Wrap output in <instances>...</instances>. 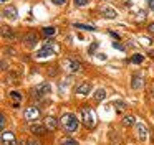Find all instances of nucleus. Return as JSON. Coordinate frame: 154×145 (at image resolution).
<instances>
[{"label":"nucleus","instance_id":"nucleus-1","mask_svg":"<svg viewBox=\"0 0 154 145\" xmlns=\"http://www.w3.org/2000/svg\"><path fill=\"white\" fill-rule=\"evenodd\" d=\"M60 124H61V127H63L66 132H76V130H78V127H80L76 115L71 114V112H66V114L61 115Z\"/></svg>","mask_w":154,"mask_h":145},{"label":"nucleus","instance_id":"nucleus-2","mask_svg":"<svg viewBox=\"0 0 154 145\" xmlns=\"http://www.w3.org/2000/svg\"><path fill=\"white\" fill-rule=\"evenodd\" d=\"M81 119H83V125L86 129H94V125H96V115H94L93 107L85 105L81 109Z\"/></svg>","mask_w":154,"mask_h":145},{"label":"nucleus","instance_id":"nucleus-3","mask_svg":"<svg viewBox=\"0 0 154 145\" xmlns=\"http://www.w3.org/2000/svg\"><path fill=\"white\" fill-rule=\"evenodd\" d=\"M63 68L66 72H70V74H75V72H80L81 71V64L78 59H73V58H66L63 63Z\"/></svg>","mask_w":154,"mask_h":145},{"label":"nucleus","instance_id":"nucleus-4","mask_svg":"<svg viewBox=\"0 0 154 145\" xmlns=\"http://www.w3.org/2000/svg\"><path fill=\"white\" fill-rule=\"evenodd\" d=\"M40 117V109L35 107V105H30V107L25 109V119L27 120H37Z\"/></svg>","mask_w":154,"mask_h":145},{"label":"nucleus","instance_id":"nucleus-5","mask_svg":"<svg viewBox=\"0 0 154 145\" xmlns=\"http://www.w3.org/2000/svg\"><path fill=\"white\" fill-rule=\"evenodd\" d=\"M134 129H136V135L139 137V140H147V129L143 122H136Z\"/></svg>","mask_w":154,"mask_h":145},{"label":"nucleus","instance_id":"nucleus-6","mask_svg":"<svg viewBox=\"0 0 154 145\" xmlns=\"http://www.w3.org/2000/svg\"><path fill=\"white\" fill-rule=\"evenodd\" d=\"M23 41L28 48H35V45H37V41H38V36L35 35L33 31H28L27 35L23 36Z\"/></svg>","mask_w":154,"mask_h":145},{"label":"nucleus","instance_id":"nucleus-7","mask_svg":"<svg viewBox=\"0 0 154 145\" xmlns=\"http://www.w3.org/2000/svg\"><path fill=\"white\" fill-rule=\"evenodd\" d=\"M4 16L5 18H8V20H12V22H14V20H17L18 18V12H17V8H15V7H5L4 8Z\"/></svg>","mask_w":154,"mask_h":145},{"label":"nucleus","instance_id":"nucleus-8","mask_svg":"<svg viewBox=\"0 0 154 145\" xmlns=\"http://www.w3.org/2000/svg\"><path fill=\"white\" fill-rule=\"evenodd\" d=\"M91 91H93V86H91L90 82H83V84L78 86L76 91H75V92H76L78 96H88Z\"/></svg>","mask_w":154,"mask_h":145},{"label":"nucleus","instance_id":"nucleus-9","mask_svg":"<svg viewBox=\"0 0 154 145\" xmlns=\"http://www.w3.org/2000/svg\"><path fill=\"white\" fill-rule=\"evenodd\" d=\"M2 144L4 145H17L15 135L12 134V132H4V134H2Z\"/></svg>","mask_w":154,"mask_h":145},{"label":"nucleus","instance_id":"nucleus-10","mask_svg":"<svg viewBox=\"0 0 154 145\" xmlns=\"http://www.w3.org/2000/svg\"><path fill=\"white\" fill-rule=\"evenodd\" d=\"M50 92H51L50 82H42V84L37 86V94H38V96H48Z\"/></svg>","mask_w":154,"mask_h":145},{"label":"nucleus","instance_id":"nucleus-11","mask_svg":"<svg viewBox=\"0 0 154 145\" xmlns=\"http://www.w3.org/2000/svg\"><path fill=\"white\" fill-rule=\"evenodd\" d=\"M100 13L104 18H116L118 16V12L114 8H111V7H103V8L100 10Z\"/></svg>","mask_w":154,"mask_h":145},{"label":"nucleus","instance_id":"nucleus-12","mask_svg":"<svg viewBox=\"0 0 154 145\" xmlns=\"http://www.w3.org/2000/svg\"><path fill=\"white\" fill-rule=\"evenodd\" d=\"M45 127H47L48 130H55V129L58 127V120L53 115H48V117L45 119Z\"/></svg>","mask_w":154,"mask_h":145},{"label":"nucleus","instance_id":"nucleus-13","mask_svg":"<svg viewBox=\"0 0 154 145\" xmlns=\"http://www.w3.org/2000/svg\"><path fill=\"white\" fill-rule=\"evenodd\" d=\"M30 130H32V134H35V135H45L47 127H45V125H40V124H32Z\"/></svg>","mask_w":154,"mask_h":145},{"label":"nucleus","instance_id":"nucleus-14","mask_svg":"<svg viewBox=\"0 0 154 145\" xmlns=\"http://www.w3.org/2000/svg\"><path fill=\"white\" fill-rule=\"evenodd\" d=\"M143 84H144L143 78H141L139 74H134L133 79H131V86H133V89H141V87H143Z\"/></svg>","mask_w":154,"mask_h":145},{"label":"nucleus","instance_id":"nucleus-15","mask_svg":"<svg viewBox=\"0 0 154 145\" xmlns=\"http://www.w3.org/2000/svg\"><path fill=\"white\" fill-rule=\"evenodd\" d=\"M55 33H57V28H53V26H45V28H42V35L45 38H51V36H55Z\"/></svg>","mask_w":154,"mask_h":145},{"label":"nucleus","instance_id":"nucleus-16","mask_svg":"<svg viewBox=\"0 0 154 145\" xmlns=\"http://www.w3.org/2000/svg\"><path fill=\"white\" fill-rule=\"evenodd\" d=\"M55 53H53V49H47V48H43L42 51H38L37 53V59H43V58H50V56H53Z\"/></svg>","mask_w":154,"mask_h":145},{"label":"nucleus","instance_id":"nucleus-17","mask_svg":"<svg viewBox=\"0 0 154 145\" xmlns=\"http://www.w3.org/2000/svg\"><path fill=\"white\" fill-rule=\"evenodd\" d=\"M134 124H136V117L134 115L128 114L123 117V125H134Z\"/></svg>","mask_w":154,"mask_h":145},{"label":"nucleus","instance_id":"nucleus-18","mask_svg":"<svg viewBox=\"0 0 154 145\" xmlns=\"http://www.w3.org/2000/svg\"><path fill=\"white\" fill-rule=\"evenodd\" d=\"M104 97H106V91H104V89H98V91L94 92V101L96 102L104 101Z\"/></svg>","mask_w":154,"mask_h":145},{"label":"nucleus","instance_id":"nucleus-19","mask_svg":"<svg viewBox=\"0 0 154 145\" xmlns=\"http://www.w3.org/2000/svg\"><path fill=\"white\" fill-rule=\"evenodd\" d=\"M143 61H144V56L139 55V53H137V55H133V56H131V63H133V64H141Z\"/></svg>","mask_w":154,"mask_h":145},{"label":"nucleus","instance_id":"nucleus-20","mask_svg":"<svg viewBox=\"0 0 154 145\" xmlns=\"http://www.w3.org/2000/svg\"><path fill=\"white\" fill-rule=\"evenodd\" d=\"M60 145H78V142L75 138H70V137H65L60 140Z\"/></svg>","mask_w":154,"mask_h":145},{"label":"nucleus","instance_id":"nucleus-21","mask_svg":"<svg viewBox=\"0 0 154 145\" xmlns=\"http://www.w3.org/2000/svg\"><path fill=\"white\" fill-rule=\"evenodd\" d=\"M75 26H76V28H81V30H90V31H94V30H96V26L85 25V23H75Z\"/></svg>","mask_w":154,"mask_h":145},{"label":"nucleus","instance_id":"nucleus-22","mask_svg":"<svg viewBox=\"0 0 154 145\" xmlns=\"http://www.w3.org/2000/svg\"><path fill=\"white\" fill-rule=\"evenodd\" d=\"M2 36H10V38H12V36H14V35H12V30L7 28V26H4V28H2Z\"/></svg>","mask_w":154,"mask_h":145},{"label":"nucleus","instance_id":"nucleus-23","mask_svg":"<svg viewBox=\"0 0 154 145\" xmlns=\"http://www.w3.org/2000/svg\"><path fill=\"white\" fill-rule=\"evenodd\" d=\"M10 97H14L15 101H22V94H20V92H17V91H12L10 92Z\"/></svg>","mask_w":154,"mask_h":145},{"label":"nucleus","instance_id":"nucleus-24","mask_svg":"<svg viewBox=\"0 0 154 145\" xmlns=\"http://www.w3.org/2000/svg\"><path fill=\"white\" fill-rule=\"evenodd\" d=\"M75 5L76 7H85V5H88V0H75Z\"/></svg>","mask_w":154,"mask_h":145},{"label":"nucleus","instance_id":"nucleus-25","mask_svg":"<svg viewBox=\"0 0 154 145\" xmlns=\"http://www.w3.org/2000/svg\"><path fill=\"white\" fill-rule=\"evenodd\" d=\"M53 46H55V43H51V41H45L43 43V48H47V49H53Z\"/></svg>","mask_w":154,"mask_h":145},{"label":"nucleus","instance_id":"nucleus-26","mask_svg":"<svg viewBox=\"0 0 154 145\" xmlns=\"http://www.w3.org/2000/svg\"><path fill=\"white\" fill-rule=\"evenodd\" d=\"M27 145H40V142H38L37 138H28Z\"/></svg>","mask_w":154,"mask_h":145},{"label":"nucleus","instance_id":"nucleus-27","mask_svg":"<svg viewBox=\"0 0 154 145\" xmlns=\"http://www.w3.org/2000/svg\"><path fill=\"white\" fill-rule=\"evenodd\" d=\"M65 2L66 0H51V3H55V5H65Z\"/></svg>","mask_w":154,"mask_h":145},{"label":"nucleus","instance_id":"nucleus-28","mask_svg":"<svg viewBox=\"0 0 154 145\" xmlns=\"http://www.w3.org/2000/svg\"><path fill=\"white\" fill-rule=\"evenodd\" d=\"M113 46H114L116 49H119V51H124V46H121L119 43H113Z\"/></svg>","mask_w":154,"mask_h":145},{"label":"nucleus","instance_id":"nucleus-29","mask_svg":"<svg viewBox=\"0 0 154 145\" xmlns=\"http://www.w3.org/2000/svg\"><path fill=\"white\" fill-rule=\"evenodd\" d=\"M96 46H98V43H91V46H90V53H94Z\"/></svg>","mask_w":154,"mask_h":145},{"label":"nucleus","instance_id":"nucleus-30","mask_svg":"<svg viewBox=\"0 0 154 145\" xmlns=\"http://www.w3.org/2000/svg\"><path fill=\"white\" fill-rule=\"evenodd\" d=\"M139 41H141V43H144V45H151V40H147V38H141Z\"/></svg>","mask_w":154,"mask_h":145},{"label":"nucleus","instance_id":"nucleus-31","mask_svg":"<svg viewBox=\"0 0 154 145\" xmlns=\"http://www.w3.org/2000/svg\"><path fill=\"white\" fill-rule=\"evenodd\" d=\"M147 30H149V33H154V23H151V25H147Z\"/></svg>","mask_w":154,"mask_h":145},{"label":"nucleus","instance_id":"nucleus-32","mask_svg":"<svg viewBox=\"0 0 154 145\" xmlns=\"http://www.w3.org/2000/svg\"><path fill=\"white\" fill-rule=\"evenodd\" d=\"M109 35L113 36L114 40H119V35H116V33H114V31H109Z\"/></svg>","mask_w":154,"mask_h":145},{"label":"nucleus","instance_id":"nucleus-33","mask_svg":"<svg viewBox=\"0 0 154 145\" xmlns=\"http://www.w3.org/2000/svg\"><path fill=\"white\" fill-rule=\"evenodd\" d=\"M0 124H2V127L5 125V117H4V114H2V117H0Z\"/></svg>","mask_w":154,"mask_h":145},{"label":"nucleus","instance_id":"nucleus-34","mask_svg":"<svg viewBox=\"0 0 154 145\" xmlns=\"http://www.w3.org/2000/svg\"><path fill=\"white\" fill-rule=\"evenodd\" d=\"M144 16H146V13H144V12H139V13H137V18H144Z\"/></svg>","mask_w":154,"mask_h":145},{"label":"nucleus","instance_id":"nucleus-35","mask_svg":"<svg viewBox=\"0 0 154 145\" xmlns=\"http://www.w3.org/2000/svg\"><path fill=\"white\" fill-rule=\"evenodd\" d=\"M98 59H101V61H104V59H106V55H98Z\"/></svg>","mask_w":154,"mask_h":145},{"label":"nucleus","instance_id":"nucleus-36","mask_svg":"<svg viewBox=\"0 0 154 145\" xmlns=\"http://www.w3.org/2000/svg\"><path fill=\"white\" fill-rule=\"evenodd\" d=\"M149 8L154 10V0H149Z\"/></svg>","mask_w":154,"mask_h":145},{"label":"nucleus","instance_id":"nucleus-37","mask_svg":"<svg viewBox=\"0 0 154 145\" xmlns=\"http://www.w3.org/2000/svg\"><path fill=\"white\" fill-rule=\"evenodd\" d=\"M152 97H154V86H152Z\"/></svg>","mask_w":154,"mask_h":145},{"label":"nucleus","instance_id":"nucleus-38","mask_svg":"<svg viewBox=\"0 0 154 145\" xmlns=\"http://www.w3.org/2000/svg\"><path fill=\"white\" fill-rule=\"evenodd\" d=\"M2 2H5V0H2Z\"/></svg>","mask_w":154,"mask_h":145}]
</instances>
